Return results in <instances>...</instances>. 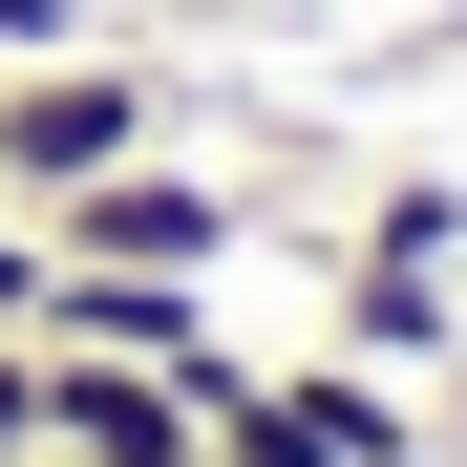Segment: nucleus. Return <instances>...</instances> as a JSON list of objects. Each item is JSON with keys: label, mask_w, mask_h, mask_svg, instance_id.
I'll return each mask as SVG.
<instances>
[{"label": "nucleus", "mask_w": 467, "mask_h": 467, "mask_svg": "<svg viewBox=\"0 0 467 467\" xmlns=\"http://www.w3.org/2000/svg\"><path fill=\"white\" fill-rule=\"evenodd\" d=\"M128 149H171V86L149 64H107V43H64V64H0V192H86V171H128Z\"/></svg>", "instance_id": "nucleus-1"}, {"label": "nucleus", "mask_w": 467, "mask_h": 467, "mask_svg": "<svg viewBox=\"0 0 467 467\" xmlns=\"http://www.w3.org/2000/svg\"><path fill=\"white\" fill-rule=\"evenodd\" d=\"M234 213L213 171H171V149H128V171H86V192H43V255H86V276H234Z\"/></svg>", "instance_id": "nucleus-2"}, {"label": "nucleus", "mask_w": 467, "mask_h": 467, "mask_svg": "<svg viewBox=\"0 0 467 467\" xmlns=\"http://www.w3.org/2000/svg\"><path fill=\"white\" fill-rule=\"evenodd\" d=\"M43 467H213V425H192L171 361H86V340H43Z\"/></svg>", "instance_id": "nucleus-3"}, {"label": "nucleus", "mask_w": 467, "mask_h": 467, "mask_svg": "<svg viewBox=\"0 0 467 467\" xmlns=\"http://www.w3.org/2000/svg\"><path fill=\"white\" fill-rule=\"evenodd\" d=\"M43 340H86V361H213V276H86V255H43Z\"/></svg>", "instance_id": "nucleus-4"}, {"label": "nucleus", "mask_w": 467, "mask_h": 467, "mask_svg": "<svg viewBox=\"0 0 467 467\" xmlns=\"http://www.w3.org/2000/svg\"><path fill=\"white\" fill-rule=\"evenodd\" d=\"M340 340L404 382V361H467V297H446V255H340Z\"/></svg>", "instance_id": "nucleus-5"}, {"label": "nucleus", "mask_w": 467, "mask_h": 467, "mask_svg": "<svg viewBox=\"0 0 467 467\" xmlns=\"http://www.w3.org/2000/svg\"><path fill=\"white\" fill-rule=\"evenodd\" d=\"M276 404H297V425H319L340 467H425V404H404V382H382L361 340H340V361H297V382H276Z\"/></svg>", "instance_id": "nucleus-6"}, {"label": "nucleus", "mask_w": 467, "mask_h": 467, "mask_svg": "<svg viewBox=\"0 0 467 467\" xmlns=\"http://www.w3.org/2000/svg\"><path fill=\"white\" fill-rule=\"evenodd\" d=\"M213 467H340V446H319V425H297V404H276V382H234V404H213Z\"/></svg>", "instance_id": "nucleus-7"}, {"label": "nucleus", "mask_w": 467, "mask_h": 467, "mask_svg": "<svg viewBox=\"0 0 467 467\" xmlns=\"http://www.w3.org/2000/svg\"><path fill=\"white\" fill-rule=\"evenodd\" d=\"M361 255H467V192H446V171H404V192L361 213Z\"/></svg>", "instance_id": "nucleus-8"}, {"label": "nucleus", "mask_w": 467, "mask_h": 467, "mask_svg": "<svg viewBox=\"0 0 467 467\" xmlns=\"http://www.w3.org/2000/svg\"><path fill=\"white\" fill-rule=\"evenodd\" d=\"M0 467H43V319H0Z\"/></svg>", "instance_id": "nucleus-9"}, {"label": "nucleus", "mask_w": 467, "mask_h": 467, "mask_svg": "<svg viewBox=\"0 0 467 467\" xmlns=\"http://www.w3.org/2000/svg\"><path fill=\"white\" fill-rule=\"evenodd\" d=\"M86 43V0H0V64H64Z\"/></svg>", "instance_id": "nucleus-10"}, {"label": "nucleus", "mask_w": 467, "mask_h": 467, "mask_svg": "<svg viewBox=\"0 0 467 467\" xmlns=\"http://www.w3.org/2000/svg\"><path fill=\"white\" fill-rule=\"evenodd\" d=\"M0 319H43V213H0Z\"/></svg>", "instance_id": "nucleus-11"}]
</instances>
